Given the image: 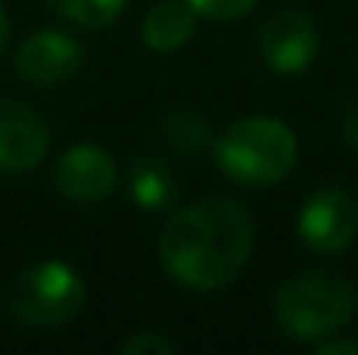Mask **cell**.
Masks as SVG:
<instances>
[{"instance_id": "cell-7", "label": "cell", "mask_w": 358, "mask_h": 355, "mask_svg": "<svg viewBox=\"0 0 358 355\" xmlns=\"http://www.w3.org/2000/svg\"><path fill=\"white\" fill-rule=\"evenodd\" d=\"M52 185L70 202H80V206L105 202L119 185L115 157L105 146H94V143L70 146L52 167Z\"/></svg>"}, {"instance_id": "cell-13", "label": "cell", "mask_w": 358, "mask_h": 355, "mask_svg": "<svg viewBox=\"0 0 358 355\" xmlns=\"http://www.w3.org/2000/svg\"><path fill=\"white\" fill-rule=\"evenodd\" d=\"M129 0H49V7L73 21L77 28H87V32H98V28H108L119 21V14L125 11Z\"/></svg>"}, {"instance_id": "cell-17", "label": "cell", "mask_w": 358, "mask_h": 355, "mask_svg": "<svg viewBox=\"0 0 358 355\" xmlns=\"http://www.w3.org/2000/svg\"><path fill=\"white\" fill-rule=\"evenodd\" d=\"M317 355H358V342L355 338H334V335H327V338H320L317 342Z\"/></svg>"}, {"instance_id": "cell-18", "label": "cell", "mask_w": 358, "mask_h": 355, "mask_svg": "<svg viewBox=\"0 0 358 355\" xmlns=\"http://www.w3.org/2000/svg\"><path fill=\"white\" fill-rule=\"evenodd\" d=\"M7 42H10V18H7V11L0 4V53L7 49Z\"/></svg>"}, {"instance_id": "cell-4", "label": "cell", "mask_w": 358, "mask_h": 355, "mask_svg": "<svg viewBox=\"0 0 358 355\" xmlns=\"http://www.w3.org/2000/svg\"><path fill=\"white\" fill-rule=\"evenodd\" d=\"M84 279L66 261H38L17 272L3 293V310L14 324L31 331H52L70 324L84 310Z\"/></svg>"}, {"instance_id": "cell-11", "label": "cell", "mask_w": 358, "mask_h": 355, "mask_svg": "<svg viewBox=\"0 0 358 355\" xmlns=\"http://www.w3.org/2000/svg\"><path fill=\"white\" fill-rule=\"evenodd\" d=\"M195 18L188 0H160L143 18V42L153 53H178L195 39Z\"/></svg>"}, {"instance_id": "cell-1", "label": "cell", "mask_w": 358, "mask_h": 355, "mask_svg": "<svg viewBox=\"0 0 358 355\" xmlns=\"http://www.w3.org/2000/svg\"><path fill=\"white\" fill-rule=\"evenodd\" d=\"M250 213L227 195H206L171 213L157 240L164 272L192 293L227 289L250 261Z\"/></svg>"}, {"instance_id": "cell-10", "label": "cell", "mask_w": 358, "mask_h": 355, "mask_svg": "<svg viewBox=\"0 0 358 355\" xmlns=\"http://www.w3.org/2000/svg\"><path fill=\"white\" fill-rule=\"evenodd\" d=\"M125 188H129V199L143 213H167L181 195V181H178L174 167L167 160H160L157 153H139L136 160H129Z\"/></svg>"}, {"instance_id": "cell-5", "label": "cell", "mask_w": 358, "mask_h": 355, "mask_svg": "<svg viewBox=\"0 0 358 355\" xmlns=\"http://www.w3.org/2000/svg\"><path fill=\"white\" fill-rule=\"evenodd\" d=\"M296 234L317 254H341L358 234V202L345 188H317L296 213Z\"/></svg>"}, {"instance_id": "cell-14", "label": "cell", "mask_w": 358, "mask_h": 355, "mask_svg": "<svg viewBox=\"0 0 358 355\" xmlns=\"http://www.w3.org/2000/svg\"><path fill=\"white\" fill-rule=\"evenodd\" d=\"M195 14L209 18V21H237L243 18L257 0H188Z\"/></svg>"}, {"instance_id": "cell-16", "label": "cell", "mask_w": 358, "mask_h": 355, "mask_svg": "<svg viewBox=\"0 0 358 355\" xmlns=\"http://www.w3.org/2000/svg\"><path fill=\"white\" fill-rule=\"evenodd\" d=\"M341 139H345L352 150H358V95L345 105V112H341Z\"/></svg>"}, {"instance_id": "cell-12", "label": "cell", "mask_w": 358, "mask_h": 355, "mask_svg": "<svg viewBox=\"0 0 358 355\" xmlns=\"http://www.w3.org/2000/svg\"><path fill=\"white\" fill-rule=\"evenodd\" d=\"M160 139L167 143V150L181 153V157H195L213 143L209 122L192 112V109H171L167 116L160 118Z\"/></svg>"}, {"instance_id": "cell-9", "label": "cell", "mask_w": 358, "mask_h": 355, "mask_svg": "<svg viewBox=\"0 0 358 355\" xmlns=\"http://www.w3.org/2000/svg\"><path fill=\"white\" fill-rule=\"evenodd\" d=\"M49 153V125L38 112L21 102L0 98V171L21 174L45 160Z\"/></svg>"}, {"instance_id": "cell-6", "label": "cell", "mask_w": 358, "mask_h": 355, "mask_svg": "<svg viewBox=\"0 0 358 355\" xmlns=\"http://www.w3.org/2000/svg\"><path fill=\"white\" fill-rule=\"evenodd\" d=\"M257 53L268 70L292 77L303 74L320 53V32L303 11H278L257 32Z\"/></svg>"}, {"instance_id": "cell-15", "label": "cell", "mask_w": 358, "mask_h": 355, "mask_svg": "<svg viewBox=\"0 0 358 355\" xmlns=\"http://www.w3.org/2000/svg\"><path fill=\"white\" fill-rule=\"evenodd\" d=\"M122 355H174V342H167L164 335L153 331H136L119 345Z\"/></svg>"}, {"instance_id": "cell-2", "label": "cell", "mask_w": 358, "mask_h": 355, "mask_svg": "<svg viewBox=\"0 0 358 355\" xmlns=\"http://www.w3.org/2000/svg\"><path fill=\"white\" fill-rule=\"evenodd\" d=\"M271 310L285 338L320 342L358 314V289L338 272H299L278 286Z\"/></svg>"}, {"instance_id": "cell-3", "label": "cell", "mask_w": 358, "mask_h": 355, "mask_svg": "<svg viewBox=\"0 0 358 355\" xmlns=\"http://www.w3.org/2000/svg\"><path fill=\"white\" fill-rule=\"evenodd\" d=\"M216 150V164L220 171L250 188H264L282 181L299 157V143L296 132L271 116H250L240 118L234 125H227L220 132V139L213 143Z\"/></svg>"}, {"instance_id": "cell-8", "label": "cell", "mask_w": 358, "mask_h": 355, "mask_svg": "<svg viewBox=\"0 0 358 355\" xmlns=\"http://www.w3.org/2000/svg\"><path fill=\"white\" fill-rule=\"evenodd\" d=\"M14 67H17L21 81H28L35 88H59L80 74L84 46L66 32L45 28L21 42V49L14 53Z\"/></svg>"}]
</instances>
